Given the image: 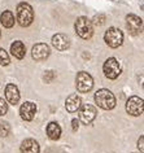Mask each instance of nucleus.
I'll list each match as a JSON object with an SVG mask.
<instances>
[{"instance_id":"obj_1","label":"nucleus","mask_w":144,"mask_h":153,"mask_svg":"<svg viewBox=\"0 0 144 153\" xmlns=\"http://www.w3.org/2000/svg\"><path fill=\"white\" fill-rule=\"evenodd\" d=\"M16 14H17V22L22 27H27V26L33 24L34 10H33V7L27 4V3H20L17 5Z\"/></svg>"},{"instance_id":"obj_2","label":"nucleus","mask_w":144,"mask_h":153,"mask_svg":"<svg viewBox=\"0 0 144 153\" xmlns=\"http://www.w3.org/2000/svg\"><path fill=\"white\" fill-rule=\"evenodd\" d=\"M95 102L97 106L104 110H111L116 106V97L111 91L107 88H101L95 94Z\"/></svg>"},{"instance_id":"obj_3","label":"nucleus","mask_w":144,"mask_h":153,"mask_svg":"<svg viewBox=\"0 0 144 153\" xmlns=\"http://www.w3.org/2000/svg\"><path fill=\"white\" fill-rule=\"evenodd\" d=\"M75 31L82 39H90L94 34V27L87 17H79L75 21Z\"/></svg>"},{"instance_id":"obj_4","label":"nucleus","mask_w":144,"mask_h":153,"mask_svg":"<svg viewBox=\"0 0 144 153\" xmlns=\"http://www.w3.org/2000/svg\"><path fill=\"white\" fill-rule=\"evenodd\" d=\"M104 40L109 47L118 48L123 43V33L117 27H109L104 35Z\"/></svg>"},{"instance_id":"obj_5","label":"nucleus","mask_w":144,"mask_h":153,"mask_svg":"<svg viewBox=\"0 0 144 153\" xmlns=\"http://www.w3.org/2000/svg\"><path fill=\"white\" fill-rule=\"evenodd\" d=\"M75 86H77V90L79 92L86 94L92 90L94 78L87 71H79L77 74V79H75Z\"/></svg>"},{"instance_id":"obj_6","label":"nucleus","mask_w":144,"mask_h":153,"mask_svg":"<svg viewBox=\"0 0 144 153\" xmlns=\"http://www.w3.org/2000/svg\"><path fill=\"white\" fill-rule=\"evenodd\" d=\"M103 70H104V74L107 78L117 79L121 75L122 69H121V64L118 62V60L114 59V57H109V59L104 62Z\"/></svg>"},{"instance_id":"obj_7","label":"nucleus","mask_w":144,"mask_h":153,"mask_svg":"<svg viewBox=\"0 0 144 153\" xmlns=\"http://www.w3.org/2000/svg\"><path fill=\"white\" fill-rule=\"evenodd\" d=\"M126 112L132 117H139L143 114V99L139 96H131L126 101Z\"/></svg>"},{"instance_id":"obj_8","label":"nucleus","mask_w":144,"mask_h":153,"mask_svg":"<svg viewBox=\"0 0 144 153\" xmlns=\"http://www.w3.org/2000/svg\"><path fill=\"white\" fill-rule=\"evenodd\" d=\"M78 112H79V120H81L85 125L91 123L97 116L96 108H95L94 105H90V104L81 105V108L78 109Z\"/></svg>"},{"instance_id":"obj_9","label":"nucleus","mask_w":144,"mask_h":153,"mask_svg":"<svg viewBox=\"0 0 144 153\" xmlns=\"http://www.w3.org/2000/svg\"><path fill=\"white\" fill-rule=\"evenodd\" d=\"M126 26L127 30L132 35H138L143 31V21L136 14H127L126 16Z\"/></svg>"},{"instance_id":"obj_10","label":"nucleus","mask_w":144,"mask_h":153,"mask_svg":"<svg viewBox=\"0 0 144 153\" xmlns=\"http://www.w3.org/2000/svg\"><path fill=\"white\" fill-rule=\"evenodd\" d=\"M50 47L44 43H38L31 49V56L35 61H43L50 56Z\"/></svg>"},{"instance_id":"obj_11","label":"nucleus","mask_w":144,"mask_h":153,"mask_svg":"<svg viewBox=\"0 0 144 153\" xmlns=\"http://www.w3.org/2000/svg\"><path fill=\"white\" fill-rule=\"evenodd\" d=\"M36 113V105L31 101H25L20 108V114L24 121H31L35 117Z\"/></svg>"},{"instance_id":"obj_12","label":"nucleus","mask_w":144,"mask_h":153,"mask_svg":"<svg viewBox=\"0 0 144 153\" xmlns=\"http://www.w3.org/2000/svg\"><path fill=\"white\" fill-rule=\"evenodd\" d=\"M52 45L57 51H66L70 47V40L64 34H56V35L52 36Z\"/></svg>"},{"instance_id":"obj_13","label":"nucleus","mask_w":144,"mask_h":153,"mask_svg":"<svg viewBox=\"0 0 144 153\" xmlns=\"http://www.w3.org/2000/svg\"><path fill=\"white\" fill-rule=\"evenodd\" d=\"M5 99L12 105L18 104V101H20V91H18L17 86L12 85V83L5 86Z\"/></svg>"},{"instance_id":"obj_14","label":"nucleus","mask_w":144,"mask_h":153,"mask_svg":"<svg viewBox=\"0 0 144 153\" xmlns=\"http://www.w3.org/2000/svg\"><path fill=\"white\" fill-rule=\"evenodd\" d=\"M81 105H82V100H81V97H79L77 94L70 95V96L66 99V101H65V108H66V110L69 113L78 112V109L81 108Z\"/></svg>"},{"instance_id":"obj_15","label":"nucleus","mask_w":144,"mask_h":153,"mask_svg":"<svg viewBox=\"0 0 144 153\" xmlns=\"http://www.w3.org/2000/svg\"><path fill=\"white\" fill-rule=\"evenodd\" d=\"M21 153H39L40 148L36 140L34 139H26L22 141L21 147H20Z\"/></svg>"},{"instance_id":"obj_16","label":"nucleus","mask_w":144,"mask_h":153,"mask_svg":"<svg viewBox=\"0 0 144 153\" xmlns=\"http://www.w3.org/2000/svg\"><path fill=\"white\" fill-rule=\"evenodd\" d=\"M10 52H12V55L16 57V59L22 60L26 55V47L21 40H16L10 45Z\"/></svg>"},{"instance_id":"obj_17","label":"nucleus","mask_w":144,"mask_h":153,"mask_svg":"<svg viewBox=\"0 0 144 153\" xmlns=\"http://www.w3.org/2000/svg\"><path fill=\"white\" fill-rule=\"evenodd\" d=\"M47 135L51 140H59L61 135V127L57 122H50L47 126Z\"/></svg>"},{"instance_id":"obj_18","label":"nucleus","mask_w":144,"mask_h":153,"mask_svg":"<svg viewBox=\"0 0 144 153\" xmlns=\"http://www.w3.org/2000/svg\"><path fill=\"white\" fill-rule=\"evenodd\" d=\"M0 22L1 25L7 29H10L14 26V16L10 10H4L1 14H0Z\"/></svg>"},{"instance_id":"obj_19","label":"nucleus","mask_w":144,"mask_h":153,"mask_svg":"<svg viewBox=\"0 0 144 153\" xmlns=\"http://www.w3.org/2000/svg\"><path fill=\"white\" fill-rule=\"evenodd\" d=\"M9 62H10L9 55L5 52L4 48H0V65H3V66H7V65H9Z\"/></svg>"},{"instance_id":"obj_20","label":"nucleus","mask_w":144,"mask_h":153,"mask_svg":"<svg viewBox=\"0 0 144 153\" xmlns=\"http://www.w3.org/2000/svg\"><path fill=\"white\" fill-rule=\"evenodd\" d=\"M105 21H107V17H105V14L97 13L96 16L94 17V20L91 21V24H94V25H96V26H101V25L105 24Z\"/></svg>"},{"instance_id":"obj_21","label":"nucleus","mask_w":144,"mask_h":153,"mask_svg":"<svg viewBox=\"0 0 144 153\" xmlns=\"http://www.w3.org/2000/svg\"><path fill=\"white\" fill-rule=\"evenodd\" d=\"M9 131H10V127H9L8 122H3V121H0V136H3V137L8 136Z\"/></svg>"},{"instance_id":"obj_22","label":"nucleus","mask_w":144,"mask_h":153,"mask_svg":"<svg viewBox=\"0 0 144 153\" xmlns=\"http://www.w3.org/2000/svg\"><path fill=\"white\" fill-rule=\"evenodd\" d=\"M7 112H8V104H7V101L4 99L0 97V117L4 116Z\"/></svg>"},{"instance_id":"obj_23","label":"nucleus","mask_w":144,"mask_h":153,"mask_svg":"<svg viewBox=\"0 0 144 153\" xmlns=\"http://www.w3.org/2000/svg\"><path fill=\"white\" fill-rule=\"evenodd\" d=\"M53 78H55V71H53V70L45 71V74H44V81H45V82H47V83H51L52 81H53Z\"/></svg>"},{"instance_id":"obj_24","label":"nucleus","mask_w":144,"mask_h":153,"mask_svg":"<svg viewBox=\"0 0 144 153\" xmlns=\"http://www.w3.org/2000/svg\"><path fill=\"white\" fill-rule=\"evenodd\" d=\"M71 128H73V131H77L79 128V120H77V118L71 120Z\"/></svg>"},{"instance_id":"obj_25","label":"nucleus","mask_w":144,"mask_h":153,"mask_svg":"<svg viewBox=\"0 0 144 153\" xmlns=\"http://www.w3.org/2000/svg\"><path fill=\"white\" fill-rule=\"evenodd\" d=\"M138 148L140 149V152H144V136H140L138 140Z\"/></svg>"},{"instance_id":"obj_26","label":"nucleus","mask_w":144,"mask_h":153,"mask_svg":"<svg viewBox=\"0 0 144 153\" xmlns=\"http://www.w3.org/2000/svg\"><path fill=\"white\" fill-rule=\"evenodd\" d=\"M113 1H117V3H123V0H113Z\"/></svg>"}]
</instances>
